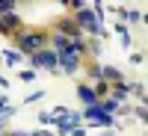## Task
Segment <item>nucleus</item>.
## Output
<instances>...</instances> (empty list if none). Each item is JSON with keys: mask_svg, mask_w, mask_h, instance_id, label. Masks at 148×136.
<instances>
[{"mask_svg": "<svg viewBox=\"0 0 148 136\" xmlns=\"http://www.w3.org/2000/svg\"><path fill=\"white\" fill-rule=\"evenodd\" d=\"M18 44L24 47V51H33V53H36V51H39V47L45 44V36H42V33H27V36H18Z\"/></svg>", "mask_w": 148, "mask_h": 136, "instance_id": "obj_1", "label": "nucleus"}, {"mask_svg": "<svg viewBox=\"0 0 148 136\" xmlns=\"http://www.w3.org/2000/svg\"><path fill=\"white\" fill-rule=\"evenodd\" d=\"M30 62L33 65H45V68H56V53H51V51H36L30 56Z\"/></svg>", "mask_w": 148, "mask_h": 136, "instance_id": "obj_2", "label": "nucleus"}, {"mask_svg": "<svg viewBox=\"0 0 148 136\" xmlns=\"http://www.w3.org/2000/svg\"><path fill=\"white\" fill-rule=\"evenodd\" d=\"M77 24H80V27H86V30H92V33H101V27H98V18L92 15L89 9H80V12H77Z\"/></svg>", "mask_w": 148, "mask_h": 136, "instance_id": "obj_3", "label": "nucleus"}, {"mask_svg": "<svg viewBox=\"0 0 148 136\" xmlns=\"http://www.w3.org/2000/svg\"><path fill=\"white\" fill-rule=\"evenodd\" d=\"M56 65H62L65 71H74V68H77V53H74V51H62L56 56Z\"/></svg>", "mask_w": 148, "mask_h": 136, "instance_id": "obj_4", "label": "nucleus"}, {"mask_svg": "<svg viewBox=\"0 0 148 136\" xmlns=\"http://www.w3.org/2000/svg\"><path fill=\"white\" fill-rule=\"evenodd\" d=\"M86 118H92V121H101V124H113V118H110L101 107H86Z\"/></svg>", "mask_w": 148, "mask_h": 136, "instance_id": "obj_5", "label": "nucleus"}, {"mask_svg": "<svg viewBox=\"0 0 148 136\" xmlns=\"http://www.w3.org/2000/svg\"><path fill=\"white\" fill-rule=\"evenodd\" d=\"M77 95H80V101H83V104L95 107V98H98V95H95V92L89 89V86H80V89H77Z\"/></svg>", "mask_w": 148, "mask_h": 136, "instance_id": "obj_6", "label": "nucleus"}, {"mask_svg": "<svg viewBox=\"0 0 148 136\" xmlns=\"http://www.w3.org/2000/svg\"><path fill=\"white\" fill-rule=\"evenodd\" d=\"M6 62H9V65L21 62V53H15V51H6Z\"/></svg>", "mask_w": 148, "mask_h": 136, "instance_id": "obj_7", "label": "nucleus"}, {"mask_svg": "<svg viewBox=\"0 0 148 136\" xmlns=\"http://www.w3.org/2000/svg\"><path fill=\"white\" fill-rule=\"evenodd\" d=\"M104 77H110V80H119V71H116V68H104Z\"/></svg>", "mask_w": 148, "mask_h": 136, "instance_id": "obj_8", "label": "nucleus"}]
</instances>
